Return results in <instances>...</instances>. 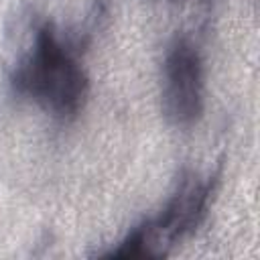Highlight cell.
Returning <instances> with one entry per match:
<instances>
[{
	"instance_id": "3957f363",
	"label": "cell",
	"mask_w": 260,
	"mask_h": 260,
	"mask_svg": "<svg viewBox=\"0 0 260 260\" xmlns=\"http://www.w3.org/2000/svg\"><path fill=\"white\" fill-rule=\"evenodd\" d=\"M205 102L203 61L197 47L181 37L162 63V108L175 126H191L199 120Z\"/></svg>"
},
{
	"instance_id": "7a4b0ae2",
	"label": "cell",
	"mask_w": 260,
	"mask_h": 260,
	"mask_svg": "<svg viewBox=\"0 0 260 260\" xmlns=\"http://www.w3.org/2000/svg\"><path fill=\"white\" fill-rule=\"evenodd\" d=\"M209 183L197 177L185 179L158 217L134 228L108 258H160L177 240L191 234L203 219L209 203Z\"/></svg>"
},
{
	"instance_id": "6da1fadb",
	"label": "cell",
	"mask_w": 260,
	"mask_h": 260,
	"mask_svg": "<svg viewBox=\"0 0 260 260\" xmlns=\"http://www.w3.org/2000/svg\"><path fill=\"white\" fill-rule=\"evenodd\" d=\"M12 85L63 120L75 118L87 95L83 67L51 24L37 30L30 51L14 71Z\"/></svg>"
}]
</instances>
